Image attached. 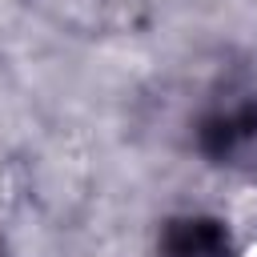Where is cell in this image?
Segmentation results:
<instances>
[{
    "instance_id": "1",
    "label": "cell",
    "mask_w": 257,
    "mask_h": 257,
    "mask_svg": "<svg viewBox=\"0 0 257 257\" xmlns=\"http://www.w3.org/2000/svg\"><path fill=\"white\" fill-rule=\"evenodd\" d=\"M157 253L161 257H233V245H229V233H225L221 221L177 217V221L165 225Z\"/></svg>"
}]
</instances>
